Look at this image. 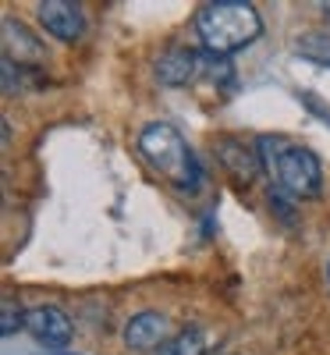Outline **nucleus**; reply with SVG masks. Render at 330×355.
Returning <instances> with one entry per match:
<instances>
[{
	"label": "nucleus",
	"mask_w": 330,
	"mask_h": 355,
	"mask_svg": "<svg viewBox=\"0 0 330 355\" xmlns=\"http://www.w3.org/2000/svg\"><path fill=\"white\" fill-rule=\"evenodd\" d=\"M327 281H330V266H327Z\"/></svg>",
	"instance_id": "14"
},
{
	"label": "nucleus",
	"mask_w": 330,
	"mask_h": 355,
	"mask_svg": "<svg viewBox=\"0 0 330 355\" xmlns=\"http://www.w3.org/2000/svg\"><path fill=\"white\" fill-rule=\"evenodd\" d=\"M320 11H323V15H327V21H330V4H323V8H320Z\"/></svg>",
	"instance_id": "13"
},
{
	"label": "nucleus",
	"mask_w": 330,
	"mask_h": 355,
	"mask_svg": "<svg viewBox=\"0 0 330 355\" xmlns=\"http://www.w3.org/2000/svg\"><path fill=\"white\" fill-rule=\"evenodd\" d=\"M295 53L316 64H330V33H302L295 40Z\"/></svg>",
	"instance_id": "11"
},
{
	"label": "nucleus",
	"mask_w": 330,
	"mask_h": 355,
	"mask_svg": "<svg viewBox=\"0 0 330 355\" xmlns=\"http://www.w3.org/2000/svg\"><path fill=\"white\" fill-rule=\"evenodd\" d=\"M4 57L21 68V64H40L46 57V50H43V43L28 33L21 21L4 18Z\"/></svg>",
	"instance_id": "9"
},
{
	"label": "nucleus",
	"mask_w": 330,
	"mask_h": 355,
	"mask_svg": "<svg viewBox=\"0 0 330 355\" xmlns=\"http://www.w3.org/2000/svg\"><path fill=\"white\" fill-rule=\"evenodd\" d=\"M18 327H25V313L18 309V302L11 299V295H4V309H0V334L11 338Z\"/></svg>",
	"instance_id": "12"
},
{
	"label": "nucleus",
	"mask_w": 330,
	"mask_h": 355,
	"mask_svg": "<svg viewBox=\"0 0 330 355\" xmlns=\"http://www.w3.org/2000/svg\"><path fill=\"white\" fill-rule=\"evenodd\" d=\"M214 146H217V160L224 164V171L234 182L249 185L263 174V153H256V146H249L242 139H231V135H220Z\"/></svg>",
	"instance_id": "6"
},
{
	"label": "nucleus",
	"mask_w": 330,
	"mask_h": 355,
	"mask_svg": "<svg viewBox=\"0 0 330 355\" xmlns=\"http://www.w3.org/2000/svg\"><path fill=\"white\" fill-rule=\"evenodd\" d=\"M167 316L157 313V309H142L135 313L128 323H125V345L135 348V352H153V348H164L171 338H167Z\"/></svg>",
	"instance_id": "8"
},
{
	"label": "nucleus",
	"mask_w": 330,
	"mask_h": 355,
	"mask_svg": "<svg viewBox=\"0 0 330 355\" xmlns=\"http://www.w3.org/2000/svg\"><path fill=\"white\" fill-rule=\"evenodd\" d=\"M274 174H277V185L295 199H316L323 192V167L316 153L306 150V146H284Z\"/></svg>",
	"instance_id": "3"
},
{
	"label": "nucleus",
	"mask_w": 330,
	"mask_h": 355,
	"mask_svg": "<svg viewBox=\"0 0 330 355\" xmlns=\"http://www.w3.org/2000/svg\"><path fill=\"white\" fill-rule=\"evenodd\" d=\"M199 71H202V57H199L196 50H185V46L164 50V53L157 57V64H153L157 82H160V85H171V89L189 85Z\"/></svg>",
	"instance_id": "7"
},
{
	"label": "nucleus",
	"mask_w": 330,
	"mask_h": 355,
	"mask_svg": "<svg viewBox=\"0 0 330 355\" xmlns=\"http://www.w3.org/2000/svg\"><path fill=\"white\" fill-rule=\"evenodd\" d=\"M196 33H199L206 53L227 57L234 50L249 46L263 33V18L252 4H245V0H217V4L199 8Z\"/></svg>",
	"instance_id": "1"
},
{
	"label": "nucleus",
	"mask_w": 330,
	"mask_h": 355,
	"mask_svg": "<svg viewBox=\"0 0 330 355\" xmlns=\"http://www.w3.org/2000/svg\"><path fill=\"white\" fill-rule=\"evenodd\" d=\"M139 153L146 157L149 167L160 171L167 182H174L182 192H199V185H202L199 160L174 125H164V121L146 125L139 132Z\"/></svg>",
	"instance_id": "2"
},
{
	"label": "nucleus",
	"mask_w": 330,
	"mask_h": 355,
	"mask_svg": "<svg viewBox=\"0 0 330 355\" xmlns=\"http://www.w3.org/2000/svg\"><path fill=\"white\" fill-rule=\"evenodd\" d=\"M25 331L46 348H64L75 334L71 316L61 306H33L25 313Z\"/></svg>",
	"instance_id": "4"
},
{
	"label": "nucleus",
	"mask_w": 330,
	"mask_h": 355,
	"mask_svg": "<svg viewBox=\"0 0 330 355\" xmlns=\"http://www.w3.org/2000/svg\"><path fill=\"white\" fill-rule=\"evenodd\" d=\"M36 15H40V25L61 43H78L85 36V15L71 0H43Z\"/></svg>",
	"instance_id": "5"
},
{
	"label": "nucleus",
	"mask_w": 330,
	"mask_h": 355,
	"mask_svg": "<svg viewBox=\"0 0 330 355\" xmlns=\"http://www.w3.org/2000/svg\"><path fill=\"white\" fill-rule=\"evenodd\" d=\"M206 345H209V338H206L202 327H185V331H177L157 355H202Z\"/></svg>",
	"instance_id": "10"
}]
</instances>
